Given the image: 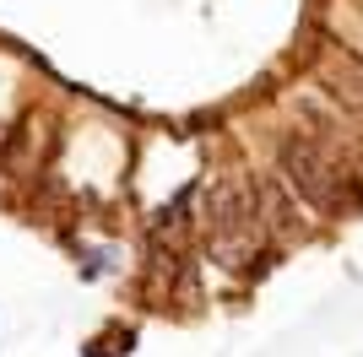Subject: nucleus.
<instances>
[{
    "label": "nucleus",
    "mask_w": 363,
    "mask_h": 357,
    "mask_svg": "<svg viewBox=\"0 0 363 357\" xmlns=\"http://www.w3.org/2000/svg\"><path fill=\"white\" fill-rule=\"evenodd\" d=\"M277 168H282V184H288L309 211L336 217V211L347 206L352 178L342 174V163H336L320 141H309V135H282V141H277Z\"/></svg>",
    "instance_id": "nucleus-1"
},
{
    "label": "nucleus",
    "mask_w": 363,
    "mask_h": 357,
    "mask_svg": "<svg viewBox=\"0 0 363 357\" xmlns=\"http://www.w3.org/2000/svg\"><path fill=\"white\" fill-rule=\"evenodd\" d=\"M120 266V249H92L87 254V276H104V271Z\"/></svg>",
    "instance_id": "nucleus-2"
}]
</instances>
